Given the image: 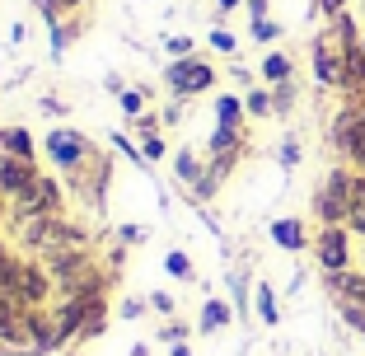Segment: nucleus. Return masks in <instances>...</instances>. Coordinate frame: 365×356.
<instances>
[{
	"mask_svg": "<svg viewBox=\"0 0 365 356\" xmlns=\"http://www.w3.org/2000/svg\"><path fill=\"white\" fill-rule=\"evenodd\" d=\"M314 211H319L323 225H342V220L351 216V178H346L342 169L328 173V183H323L319 197H314Z\"/></svg>",
	"mask_w": 365,
	"mask_h": 356,
	"instance_id": "nucleus-1",
	"label": "nucleus"
},
{
	"mask_svg": "<svg viewBox=\"0 0 365 356\" xmlns=\"http://www.w3.org/2000/svg\"><path fill=\"white\" fill-rule=\"evenodd\" d=\"M169 89L178 98H187V94H202V89H211L215 85V71L206 61H197V56H178V61L169 66Z\"/></svg>",
	"mask_w": 365,
	"mask_h": 356,
	"instance_id": "nucleus-2",
	"label": "nucleus"
},
{
	"mask_svg": "<svg viewBox=\"0 0 365 356\" xmlns=\"http://www.w3.org/2000/svg\"><path fill=\"white\" fill-rule=\"evenodd\" d=\"M56 202H61L56 183L38 173V178H33V183L24 188L19 197H14V211H19V220H33V216H52V211H56Z\"/></svg>",
	"mask_w": 365,
	"mask_h": 356,
	"instance_id": "nucleus-3",
	"label": "nucleus"
},
{
	"mask_svg": "<svg viewBox=\"0 0 365 356\" xmlns=\"http://www.w3.org/2000/svg\"><path fill=\"white\" fill-rule=\"evenodd\" d=\"M319 263H323V272H346V263H351V244H346V230L342 225H323V235H319Z\"/></svg>",
	"mask_w": 365,
	"mask_h": 356,
	"instance_id": "nucleus-4",
	"label": "nucleus"
},
{
	"mask_svg": "<svg viewBox=\"0 0 365 356\" xmlns=\"http://www.w3.org/2000/svg\"><path fill=\"white\" fill-rule=\"evenodd\" d=\"M337 146H342L356 164H365V113L361 108H346L342 118H337Z\"/></svg>",
	"mask_w": 365,
	"mask_h": 356,
	"instance_id": "nucleus-5",
	"label": "nucleus"
},
{
	"mask_svg": "<svg viewBox=\"0 0 365 356\" xmlns=\"http://www.w3.org/2000/svg\"><path fill=\"white\" fill-rule=\"evenodd\" d=\"M47 155H52L61 169H76L89 155V141L80 136V131H52V136H47Z\"/></svg>",
	"mask_w": 365,
	"mask_h": 356,
	"instance_id": "nucleus-6",
	"label": "nucleus"
},
{
	"mask_svg": "<svg viewBox=\"0 0 365 356\" xmlns=\"http://www.w3.org/2000/svg\"><path fill=\"white\" fill-rule=\"evenodd\" d=\"M314 76H319L323 85H346V52L319 43L314 47Z\"/></svg>",
	"mask_w": 365,
	"mask_h": 356,
	"instance_id": "nucleus-7",
	"label": "nucleus"
},
{
	"mask_svg": "<svg viewBox=\"0 0 365 356\" xmlns=\"http://www.w3.org/2000/svg\"><path fill=\"white\" fill-rule=\"evenodd\" d=\"M33 178H38L33 160H14V155H5V160H0V193H5V197H19Z\"/></svg>",
	"mask_w": 365,
	"mask_h": 356,
	"instance_id": "nucleus-8",
	"label": "nucleus"
},
{
	"mask_svg": "<svg viewBox=\"0 0 365 356\" xmlns=\"http://www.w3.org/2000/svg\"><path fill=\"white\" fill-rule=\"evenodd\" d=\"M272 239H277L281 248H300L304 230H300V220H277V225H272Z\"/></svg>",
	"mask_w": 365,
	"mask_h": 356,
	"instance_id": "nucleus-9",
	"label": "nucleus"
},
{
	"mask_svg": "<svg viewBox=\"0 0 365 356\" xmlns=\"http://www.w3.org/2000/svg\"><path fill=\"white\" fill-rule=\"evenodd\" d=\"M230 324V305H220V300H211L202 310V333H215V328H225Z\"/></svg>",
	"mask_w": 365,
	"mask_h": 356,
	"instance_id": "nucleus-10",
	"label": "nucleus"
},
{
	"mask_svg": "<svg viewBox=\"0 0 365 356\" xmlns=\"http://www.w3.org/2000/svg\"><path fill=\"white\" fill-rule=\"evenodd\" d=\"M173 169H178V178H182V183H192V188L206 178V173H202V164H197V155H187V151H182L178 160H173Z\"/></svg>",
	"mask_w": 365,
	"mask_h": 356,
	"instance_id": "nucleus-11",
	"label": "nucleus"
},
{
	"mask_svg": "<svg viewBox=\"0 0 365 356\" xmlns=\"http://www.w3.org/2000/svg\"><path fill=\"white\" fill-rule=\"evenodd\" d=\"M5 151L14 155V160H33V141H29V131H5Z\"/></svg>",
	"mask_w": 365,
	"mask_h": 356,
	"instance_id": "nucleus-12",
	"label": "nucleus"
},
{
	"mask_svg": "<svg viewBox=\"0 0 365 356\" xmlns=\"http://www.w3.org/2000/svg\"><path fill=\"white\" fill-rule=\"evenodd\" d=\"M262 76H267L272 85H286V76H290V61H286L281 52H272L267 61H262Z\"/></svg>",
	"mask_w": 365,
	"mask_h": 356,
	"instance_id": "nucleus-13",
	"label": "nucleus"
},
{
	"mask_svg": "<svg viewBox=\"0 0 365 356\" xmlns=\"http://www.w3.org/2000/svg\"><path fill=\"white\" fill-rule=\"evenodd\" d=\"M239 113H244V103H239V98H220V103H215V118H220V127H239Z\"/></svg>",
	"mask_w": 365,
	"mask_h": 356,
	"instance_id": "nucleus-14",
	"label": "nucleus"
},
{
	"mask_svg": "<svg viewBox=\"0 0 365 356\" xmlns=\"http://www.w3.org/2000/svg\"><path fill=\"white\" fill-rule=\"evenodd\" d=\"M258 314H262V324H277L281 314H277V295H272V286H258Z\"/></svg>",
	"mask_w": 365,
	"mask_h": 356,
	"instance_id": "nucleus-15",
	"label": "nucleus"
},
{
	"mask_svg": "<svg viewBox=\"0 0 365 356\" xmlns=\"http://www.w3.org/2000/svg\"><path fill=\"white\" fill-rule=\"evenodd\" d=\"M164 268H169L173 277H192V263H187V253H169V258H164Z\"/></svg>",
	"mask_w": 365,
	"mask_h": 356,
	"instance_id": "nucleus-16",
	"label": "nucleus"
},
{
	"mask_svg": "<svg viewBox=\"0 0 365 356\" xmlns=\"http://www.w3.org/2000/svg\"><path fill=\"white\" fill-rule=\"evenodd\" d=\"M248 113H253V118H267V113H272V98L267 94H248Z\"/></svg>",
	"mask_w": 365,
	"mask_h": 356,
	"instance_id": "nucleus-17",
	"label": "nucleus"
},
{
	"mask_svg": "<svg viewBox=\"0 0 365 356\" xmlns=\"http://www.w3.org/2000/svg\"><path fill=\"white\" fill-rule=\"evenodd\" d=\"M211 43H215V47H220V52H235V38H230V33H225V29H215V33H211Z\"/></svg>",
	"mask_w": 365,
	"mask_h": 356,
	"instance_id": "nucleus-18",
	"label": "nucleus"
},
{
	"mask_svg": "<svg viewBox=\"0 0 365 356\" xmlns=\"http://www.w3.org/2000/svg\"><path fill=\"white\" fill-rule=\"evenodd\" d=\"M295 160H300V146H295V141H286V146H281V164H286V169H290V164H295Z\"/></svg>",
	"mask_w": 365,
	"mask_h": 356,
	"instance_id": "nucleus-19",
	"label": "nucleus"
},
{
	"mask_svg": "<svg viewBox=\"0 0 365 356\" xmlns=\"http://www.w3.org/2000/svg\"><path fill=\"white\" fill-rule=\"evenodd\" d=\"M164 155V141L160 136H145V160H160Z\"/></svg>",
	"mask_w": 365,
	"mask_h": 356,
	"instance_id": "nucleus-20",
	"label": "nucleus"
},
{
	"mask_svg": "<svg viewBox=\"0 0 365 356\" xmlns=\"http://www.w3.org/2000/svg\"><path fill=\"white\" fill-rule=\"evenodd\" d=\"M150 305H155V310H160V314H173V295H150Z\"/></svg>",
	"mask_w": 365,
	"mask_h": 356,
	"instance_id": "nucleus-21",
	"label": "nucleus"
},
{
	"mask_svg": "<svg viewBox=\"0 0 365 356\" xmlns=\"http://www.w3.org/2000/svg\"><path fill=\"white\" fill-rule=\"evenodd\" d=\"M253 33H258L262 43H267V38H277V24H267V19H258V24H253Z\"/></svg>",
	"mask_w": 365,
	"mask_h": 356,
	"instance_id": "nucleus-22",
	"label": "nucleus"
},
{
	"mask_svg": "<svg viewBox=\"0 0 365 356\" xmlns=\"http://www.w3.org/2000/svg\"><path fill=\"white\" fill-rule=\"evenodd\" d=\"M169 52H173V56H187V52H192V43H187V38H173Z\"/></svg>",
	"mask_w": 365,
	"mask_h": 356,
	"instance_id": "nucleus-23",
	"label": "nucleus"
},
{
	"mask_svg": "<svg viewBox=\"0 0 365 356\" xmlns=\"http://www.w3.org/2000/svg\"><path fill=\"white\" fill-rule=\"evenodd\" d=\"M122 108H127V113H140V94H131V89H127V94H122Z\"/></svg>",
	"mask_w": 365,
	"mask_h": 356,
	"instance_id": "nucleus-24",
	"label": "nucleus"
},
{
	"mask_svg": "<svg viewBox=\"0 0 365 356\" xmlns=\"http://www.w3.org/2000/svg\"><path fill=\"white\" fill-rule=\"evenodd\" d=\"M160 337H164V342H182V324H169Z\"/></svg>",
	"mask_w": 365,
	"mask_h": 356,
	"instance_id": "nucleus-25",
	"label": "nucleus"
},
{
	"mask_svg": "<svg viewBox=\"0 0 365 356\" xmlns=\"http://www.w3.org/2000/svg\"><path fill=\"white\" fill-rule=\"evenodd\" d=\"M140 310H145V305H140V300H127V305H122V319H136Z\"/></svg>",
	"mask_w": 365,
	"mask_h": 356,
	"instance_id": "nucleus-26",
	"label": "nucleus"
},
{
	"mask_svg": "<svg viewBox=\"0 0 365 356\" xmlns=\"http://www.w3.org/2000/svg\"><path fill=\"white\" fill-rule=\"evenodd\" d=\"M173 356H192V352H187V347H182V342H173Z\"/></svg>",
	"mask_w": 365,
	"mask_h": 356,
	"instance_id": "nucleus-27",
	"label": "nucleus"
},
{
	"mask_svg": "<svg viewBox=\"0 0 365 356\" xmlns=\"http://www.w3.org/2000/svg\"><path fill=\"white\" fill-rule=\"evenodd\" d=\"M323 5H328V10H342V0H323Z\"/></svg>",
	"mask_w": 365,
	"mask_h": 356,
	"instance_id": "nucleus-28",
	"label": "nucleus"
},
{
	"mask_svg": "<svg viewBox=\"0 0 365 356\" xmlns=\"http://www.w3.org/2000/svg\"><path fill=\"white\" fill-rule=\"evenodd\" d=\"M235 5H239V0H220V10H235Z\"/></svg>",
	"mask_w": 365,
	"mask_h": 356,
	"instance_id": "nucleus-29",
	"label": "nucleus"
},
{
	"mask_svg": "<svg viewBox=\"0 0 365 356\" xmlns=\"http://www.w3.org/2000/svg\"><path fill=\"white\" fill-rule=\"evenodd\" d=\"M131 356H150V352H145V347H136V352H131Z\"/></svg>",
	"mask_w": 365,
	"mask_h": 356,
	"instance_id": "nucleus-30",
	"label": "nucleus"
},
{
	"mask_svg": "<svg viewBox=\"0 0 365 356\" xmlns=\"http://www.w3.org/2000/svg\"><path fill=\"white\" fill-rule=\"evenodd\" d=\"M0 263H10V258H5V248H0Z\"/></svg>",
	"mask_w": 365,
	"mask_h": 356,
	"instance_id": "nucleus-31",
	"label": "nucleus"
}]
</instances>
